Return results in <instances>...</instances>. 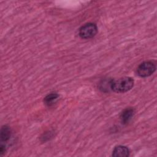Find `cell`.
I'll return each instance as SVG.
<instances>
[{"instance_id":"1","label":"cell","mask_w":157,"mask_h":157,"mask_svg":"<svg viewBox=\"0 0 157 157\" xmlns=\"http://www.w3.org/2000/svg\"><path fill=\"white\" fill-rule=\"evenodd\" d=\"M134 83V80L129 77H124L117 80H112L111 90L116 93H125L132 88Z\"/></svg>"},{"instance_id":"2","label":"cell","mask_w":157,"mask_h":157,"mask_svg":"<svg viewBox=\"0 0 157 157\" xmlns=\"http://www.w3.org/2000/svg\"><path fill=\"white\" fill-rule=\"evenodd\" d=\"M98 33V27L95 23H87L82 26L78 30V34L82 39H91Z\"/></svg>"},{"instance_id":"3","label":"cell","mask_w":157,"mask_h":157,"mask_svg":"<svg viewBox=\"0 0 157 157\" xmlns=\"http://www.w3.org/2000/svg\"><path fill=\"white\" fill-rule=\"evenodd\" d=\"M156 70V65L150 61H144L137 68V74L140 77H147L151 75Z\"/></svg>"},{"instance_id":"4","label":"cell","mask_w":157,"mask_h":157,"mask_svg":"<svg viewBox=\"0 0 157 157\" xmlns=\"http://www.w3.org/2000/svg\"><path fill=\"white\" fill-rule=\"evenodd\" d=\"M134 115V110L132 108L129 107L124 109L120 115V120L122 124H127L131 120Z\"/></svg>"},{"instance_id":"5","label":"cell","mask_w":157,"mask_h":157,"mask_svg":"<svg viewBox=\"0 0 157 157\" xmlns=\"http://www.w3.org/2000/svg\"><path fill=\"white\" fill-rule=\"evenodd\" d=\"M112 155L114 157H127L129 156V150L126 146L118 145L113 148Z\"/></svg>"},{"instance_id":"6","label":"cell","mask_w":157,"mask_h":157,"mask_svg":"<svg viewBox=\"0 0 157 157\" xmlns=\"http://www.w3.org/2000/svg\"><path fill=\"white\" fill-rule=\"evenodd\" d=\"M59 98V94L56 93H52L47 94L44 99V102L47 106L53 105Z\"/></svg>"},{"instance_id":"7","label":"cell","mask_w":157,"mask_h":157,"mask_svg":"<svg viewBox=\"0 0 157 157\" xmlns=\"http://www.w3.org/2000/svg\"><path fill=\"white\" fill-rule=\"evenodd\" d=\"M11 136V131L10 128L7 125H4L2 126L1 129V142L7 141Z\"/></svg>"},{"instance_id":"8","label":"cell","mask_w":157,"mask_h":157,"mask_svg":"<svg viewBox=\"0 0 157 157\" xmlns=\"http://www.w3.org/2000/svg\"><path fill=\"white\" fill-rule=\"evenodd\" d=\"M112 79H105L99 83V89L104 92L111 90V83Z\"/></svg>"},{"instance_id":"9","label":"cell","mask_w":157,"mask_h":157,"mask_svg":"<svg viewBox=\"0 0 157 157\" xmlns=\"http://www.w3.org/2000/svg\"><path fill=\"white\" fill-rule=\"evenodd\" d=\"M6 145L3 144H1V147H0V155H1V156L4 155V154L6 153Z\"/></svg>"}]
</instances>
